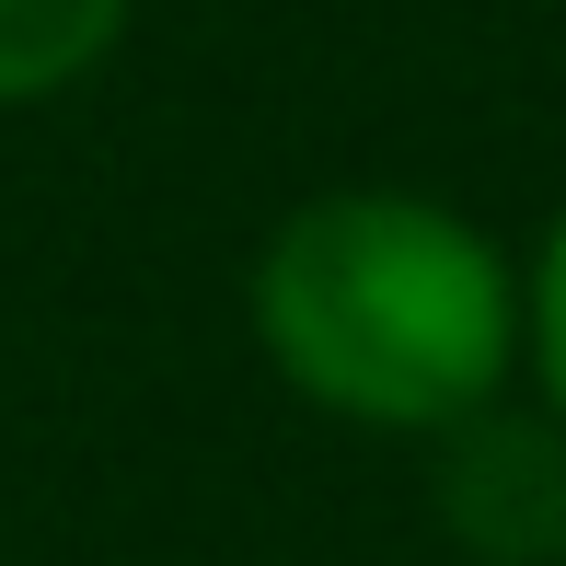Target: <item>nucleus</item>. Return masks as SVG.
<instances>
[{
  "mask_svg": "<svg viewBox=\"0 0 566 566\" xmlns=\"http://www.w3.org/2000/svg\"><path fill=\"white\" fill-rule=\"evenodd\" d=\"M254 324L313 405L370 428H440L497 394L509 266L428 197H313L254 266Z\"/></svg>",
  "mask_w": 566,
  "mask_h": 566,
  "instance_id": "1",
  "label": "nucleus"
},
{
  "mask_svg": "<svg viewBox=\"0 0 566 566\" xmlns=\"http://www.w3.org/2000/svg\"><path fill=\"white\" fill-rule=\"evenodd\" d=\"M127 0H0V105L12 93H59L116 46Z\"/></svg>",
  "mask_w": 566,
  "mask_h": 566,
  "instance_id": "2",
  "label": "nucleus"
},
{
  "mask_svg": "<svg viewBox=\"0 0 566 566\" xmlns=\"http://www.w3.org/2000/svg\"><path fill=\"white\" fill-rule=\"evenodd\" d=\"M532 336H544V381L566 405V231L544 243V277H532Z\"/></svg>",
  "mask_w": 566,
  "mask_h": 566,
  "instance_id": "3",
  "label": "nucleus"
}]
</instances>
